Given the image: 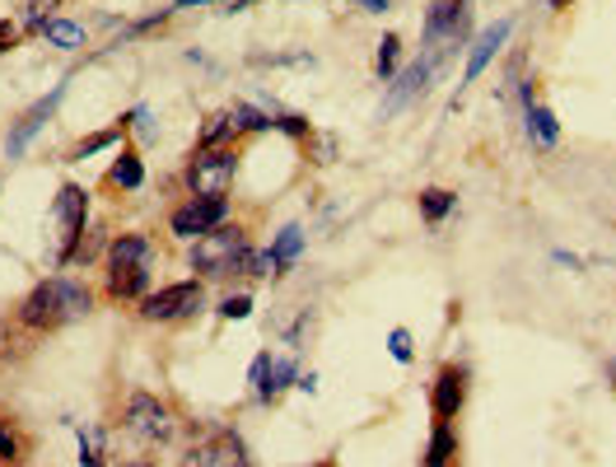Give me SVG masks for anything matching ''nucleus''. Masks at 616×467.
Listing matches in <instances>:
<instances>
[{
  "instance_id": "1",
  "label": "nucleus",
  "mask_w": 616,
  "mask_h": 467,
  "mask_svg": "<svg viewBox=\"0 0 616 467\" xmlns=\"http://www.w3.org/2000/svg\"><path fill=\"white\" fill-rule=\"evenodd\" d=\"M89 290L85 285H75V281H62V276H52L33 290V295L24 300V308H19V318H24L29 327H37V333H52V327H66L75 318H85L89 314Z\"/></svg>"
},
{
  "instance_id": "2",
  "label": "nucleus",
  "mask_w": 616,
  "mask_h": 467,
  "mask_svg": "<svg viewBox=\"0 0 616 467\" xmlns=\"http://www.w3.org/2000/svg\"><path fill=\"white\" fill-rule=\"evenodd\" d=\"M244 248H248V239L238 225L210 229L206 239H196V248H192V271H202V276H229L238 258H244Z\"/></svg>"
},
{
  "instance_id": "3",
  "label": "nucleus",
  "mask_w": 616,
  "mask_h": 467,
  "mask_svg": "<svg viewBox=\"0 0 616 467\" xmlns=\"http://www.w3.org/2000/svg\"><path fill=\"white\" fill-rule=\"evenodd\" d=\"M225 216H229V206H225V197H192L187 206H177L173 210V220H169V229L177 234V239H206L210 229H220L225 225Z\"/></svg>"
},
{
  "instance_id": "4",
  "label": "nucleus",
  "mask_w": 616,
  "mask_h": 467,
  "mask_svg": "<svg viewBox=\"0 0 616 467\" xmlns=\"http://www.w3.org/2000/svg\"><path fill=\"white\" fill-rule=\"evenodd\" d=\"M187 183H192L196 197H210V202L225 197L229 183H234V154L229 150H202L187 169Z\"/></svg>"
},
{
  "instance_id": "5",
  "label": "nucleus",
  "mask_w": 616,
  "mask_h": 467,
  "mask_svg": "<svg viewBox=\"0 0 616 467\" xmlns=\"http://www.w3.org/2000/svg\"><path fill=\"white\" fill-rule=\"evenodd\" d=\"M56 258L71 262L75 258V243L79 234H85V192H79L75 183L62 187V197H56Z\"/></svg>"
},
{
  "instance_id": "6",
  "label": "nucleus",
  "mask_w": 616,
  "mask_h": 467,
  "mask_svg": "<svg viewBox=\"0 0 616 467\" xmlns=\"http://www.w3.org/2000/svg\"><path fill=\"white\" fill-rule=\"evenodd\" d=\"M196 308H202V285H196V281H183V285H164L159 295H150V300L141 304V314H145L150 323H177V318L196 314Z\"/></svg>"
},
{
  "instance_id": "7",
  "label": "nucleus",
  "mask_w": 616,
  "mask_h": 467,
  "mask_svg": "<svg viewBox=\"0 0 616 467\" xmlns=\"http://www.w3.org/2000/svg\"><path fill=\"white\" fill-rule=\"evenodd\" d=\"M127 431H131L136 439H145V444L169 439V435H173V416H169L164 402H154L150 393H136V398L127 402Z\"/></svg>"
},
{
  "instance_id": "8",
  "label": "nucleus",
  "mask_w": 616,
  "mask_h": 467,
  "mask_svg": "<svg viewBox=\"0 0 616 467\" xmlns=\"http://www.w3.org/2000/svg\"><path fill=\"white\" fill-rule=\"evenodd\" d=\"M183 467H244V444L234 435H220V439L202 444V449H192Z\"/></svg>"
},
{
  "instance_id": "9",
  "label": "nucleus",
  "mask_w": 616,
  "mask_h": 467,
  "mask_svg": "<svg viewBox=\"0 0 616 467\" xmlns=\"http://www.w3.org/2000/svg\"><path fill=\"white\" fill-rule=\"evenodd\" d=\"M509 33H514V24H509V19H500V24H495V29H486L482 37H476V43H472V56H467V75H463L467 85H472L476 75H482V70L490 66V56L509 43Z\"/></svg>"
},
{
  "instance_id": "10",
  "label": "nucleus",
  "mask_w": 616,
  "mask_h": 467,
  "mask_svg": "<svg viewBox=\"0 0 616 467\" xmlns=\"http://www.w3.org/2000/svg\"><path fill=\"white\" fill-rule=\"evenodd\" d=\"M467 398V374L463 369H444L440 379H434V416L440 421H453L458 416V406Z\"/></svg>"
},
{
  "instance_id": "11",
  "label": "nucleus",
  "mask_w": 616,
  "mask_h": 467,
  "mask_svg": "<svg viewBox=\"0 0 616 467\" xmlns=\"http://www.w3.org/2000/svg\"><path fill=\"white\" fill-rule=\"evenodd\" d=\"M56 99H62V89H52V94H47V99H43V104H37V108H33L29 117H24V122H19V127H14L10 135H6V154H10V160H19V154H24V145L33 141V131H37V127H43V122H47V117H52V108H56Z\"/></svg>"
},
{
  "instance_id": "12",
  "label": "nucleus",
  "mask_w": 616,
  "mask_h": 467,
  "mask_svg": "<svg viewBox=\"0 0 616 467\" xmlns=\"http://www.w3.org/2000/svg\"><path fill=\"white\" fill-rule=\"evenodd\" d=\"M108 285H112V295H117V300H136V295H145V285H150V267H136V262L112 267V271H108Z\"/></svg>"
},
{
  "instance_id": "13",
  "label": "nucleus",
  "mask_w": 616,
  "mask_h": 467,
  "mask_svg": "<svg viewBox=\"0 0 616 467\" xmlns=\"http://www.w3.org/2000/svg\"><path fill=\"white\" fill-rule=\"evenodd\" d=\"M294 374H300V369H294V360H271L262 383H257V402H275L294 383Z\"/></svg>"
},
{
  "instance_id": "14",
  "label": "nucleus",
  "mask_w": 616,
  "mask_h": 467,
  "mask_svg": "<svg viewBox=\"0 0 616 467\" xmlns=\"http://www.w3.org/2000/svg\"><path fill=\"white\" fill-rule=\"evenodd\" d=\"M528 135L538 141L542 150H551L555 141H561V127H555V112L547 104H532L528 99Z\"/></svg>"
},
{
  "instance_id": "15",
  "label": "nucleus",
  "mask_w": 616,
  "mask_h": 467,
  "mask_svg": "<svg viewBox=\"0 0 616 467\" xmlns=\"http://www.w3.org/2000/svg\"><path fill=\"white\" fill-rule=\"evenodd\" d=\"M300 248H304V229L300 225H285L281 229V239L271 243V267H275V276H281V271L300 258Z\"/></svg>"
},
{
  "instance_id": "16",
  "label": "nucleus",
  "mask_w": 616,
  "mask_h": 467,
  "mask_svg": "<svg viewBox=\"0 0 616 467\" xmlns=\"http://www.w3.org/2000/svg\"><path fill=\"white\" fill-rule=\"evenodd\" d=\"M453 454H458V439H453L449 431V421L434 425V435H430V449H425V467H449Z\"/></svg>"
},
{
  "instance_id": "17",
  "label": "nucleus",
  "mask_w": 616,
  "mask_h": 467,
  "mask_svg": "<svg viewBox=\"0 0 616 467\" xmlns=\"http://www.w3.org/2000/svg\"><path fill=\"white\" fill-rule=\"evenodd\" d=\"M43 33H47V43H56V47H85V29L66 24V19H47Z\"/></svg>"
},
{
  "instance_id": "18",
  "label": "nucleus",
  "mask_w": 616,
  "mask_h": 467,
  "mask_svg": "<svg viewBox=\"0 0 616 467\" xmlns=\"http://www.w3.org/2000/svg\"><path fill=\"white\" fill-rule=\"evenodd\" d=\"M112 187H141V178H145V169H141V160H136V154H122V160L112 164Z\"/></svg>"
},
{
  "instance_id": "19",
  "label": "nucleus",
  "mask_w": 616,
  "mask_h": 467,
  "mask_svg": "<svg viewBox=\"0 0 616 467\" xmlns=\"http://www.w3.org/2000/svg\"><path fill=\"white\" fill-rule=\"evenodd\" d=\"M229 122H234V131H267L271 117L257 112V108H248V104H234V108H229Z\"/></svg>"
},
{
  "instance_id": "20",
  "label": "nucleus",
  "mask_w": 616,
  "mask_h": 467,
  "mask_svg": "<svg viewBox=\"0 0 616 467\" xmlns=\"http://www.w3.org/2000/svg\"><path fill=\"white\" fill-rule=\"evenodd\" d=\"M421 210H425V220H444L453 210V197L440 192V187H430V192H421Z\"/></svg>"
},
{
  "instance_id": "21",
  "label": "nucleus",
  "mask_w": 616,
  "mask_h": 467,
  "mask_svg": "<svg viewBox=\"0 0 616 467\" xmlns=\"http://www.w3.org/2000/svg\"><path fill=\"white\" fill-rule=\"evenodd\" d=\"M397 56H402V37H397V33H388L383 43H379V62H374V66H379V75H383V80H388V75L397 70Z\"/></svg>"
},
{
  "instance_id": "22",
  "label": "nucleus",
  "mask_w": 616,
  "mask_h": 467,
  "mask_svg": "<svg viewBox=\"0 0 616 467\" xmlns=\"http://www.w3.org/2000/svg\"><path fill=\"white\" fill-rule=\"evenodd\" d=\"M229 131H234V122H229V112H215L210 122H206V131H202V145H206V150H220V141H225Z\"/></svg>"
},
{
  "instance_id": "23",
  "label": "nucleus",
  "mask_w": 616,
  "mask_h": 467,
  "mask_svg": "<svg viewBox=\"0 0 616 467\" xmlns=\"http://www.w3.org/2000/svg\"><path fill=\"white\" fill-rule=\"evenodd\" d=\"M79 463H85V467H104V458H98V435H94V431H79Z\"/></svg>"
},
{
  "instance_id": "24",
  "label": "nucleus",
  "mask_w": 616,
  "mask_h": 467,
  "mask_svg": "<svg viewBox=\"0 0 616 467\" xmlns=\"http://www.w3.org/2000/svg\"><path fill=\"white\" fill-rule=\"evenodd\" d=\"M112 141H117V131H98V135H89V141H85V145L75 150V160H89V154H98V150H108Z\"/></svg>"
},
{
  "instance_id": "25",
  "label": "nucleus",
  "mask_w": 616,
  "mask_h": 467,
  "mask_svg": "<svg viewBox=\"0 0 616 467\" xmlns=\"http://www.w3.org/2000/svg\"><path fill=\"white\" fill-rule=\"evenodd\" d=\"M220 314H225V318H248V314H252V300H248V295H229V300L220 304Z\"/></svg>"
},
{
  "instance_id": "26",
  "label": "nucleus",
  "mask_w": 616,
  "mask_h": 467,
  "mask_svg": "<svg viewBox=\"0 0 616 467\" xmlns=\"http://www.w3.org/2000/svg\"><path fill=\"white\" fill-rule=\"evenodd\" d=\"M56 6H62V0H24V10H29V19L37 29L47 24V10H56Z\"/></svg>"
},
{
  "instance_id": "27",
  "label": "nucleus",
  "mask_w": 616,
  "mask_h": 467,
  "mask_svg": "<svg viewBox=\"0 0 616 467\" xmlns=\"http://www.w3.org/2000/svg\"><path fill=\"white\" fill-rule=\"evenodd\" d=\"M388 350H392V360H402V365L411 360V337L402 333V327H397V333L388 337Z\"/></svg>"
},
{
  "instance_id": "28",
  "label": "nucleus",
  "mask_w": 616,
  "mask_h": 467,
  "mask_svg": "<svg viewBox=\"0 0 616 467\" xmlns=\"http://www.w3.org/2000/svg\"><path fill=\"white\" fill-rule=\"evenodd\" d=\"M0 458H10V463L19 458V439L6 431V425H0Z\"/></svg>"
},
{
  "instance_id": "29",
  "label": "nucleus",
  "mask_w": 616,
  "mask_h": 467,
  "mask_svg": "<svg viewBox=\"0 0 616 467\" xmlns=\"http://www.w3.org/2000/svg\"><path fill=\"white\" fill-rule=\"evenodd\" d=\"M271 127H281V131H290V135H309L304 117H281V122H271Z\"/></svg>"
},
{
  "instance_id": "30",
  "label": "nucleus",
  "mask_w": 616,
  "mask_h": 467,
  "mask_svg": "<svg viewBox=\"0 0 616 467\" xmlns=\"http://www.w3.org/2000/svg\"><path fill=\"white\" fill-rule=\"evenodd\" d=\"M10 43H14V24L6 19V24H0V47H10Z\"/></svg>"
},
{
  "instance_id": "31",
  "label": "nucleus",
  "mask_w": 616,
  "mask_h": 467,
  "mask_svg": "<svg viewBox=\"0 0 616 467\" xmlns=\"http://www.w3.org/2000/svg\"><path fill=\"white\" fill-rule=\"evenodd\" d=\"M365 6H369V10H379V14H383V10H388V0H365Z\"/></svg>"
},
{
  "instance_id": "32",
  "label": "nucleus",
  "mask_w": 616,
  "mask_h": 467,
  "mask_svg": "<svg viewBox=\"0 0 616 467\" xmlns=\"http://www.w3.org/2000/svg\"><path fill=\"white\" fill-rule=\"evenodd\" d=\"M187 6H206V0H177V10H187Z\"/></svg>"
},
{
  "instance_id": "33",
  "label": "nucleus",
  "mask_w": 616,
  "mask_h": 467,
  "mask_svg": "<svg viewBox=\"0 0 616 467\" xmlns=\"http://www.w3.org/2000/svg\"><path fill=\"white\" fill-rule=\"evenodd\" d=\"M323 467H332V463H323Z\"/></svg>"
}]
</instances>
